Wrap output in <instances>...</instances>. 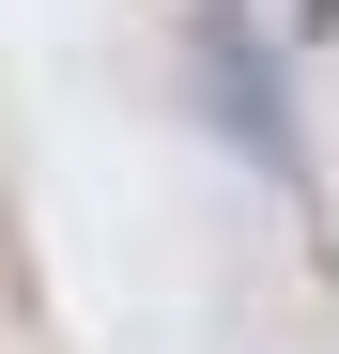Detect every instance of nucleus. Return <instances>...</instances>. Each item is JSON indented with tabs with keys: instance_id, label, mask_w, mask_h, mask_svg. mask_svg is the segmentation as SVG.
<instances>
[{
	"instance_id": "1",
	"label": "nucleus",
	"mask_w": 339,
	"mask_h": 354,
	"mask_svg": "<svg viewBox=\"0 0 339 354\" xmlns=\"http://www.w3.org/2000/svg\"><path fill=\"white\" fill-rule=\"evenodd\" d=\"M185 77H201V124L232 139L262 185H309V124H293V77H277V46L232 16V0H201L185 16Z\"/></svg>"
}]
</instances>
